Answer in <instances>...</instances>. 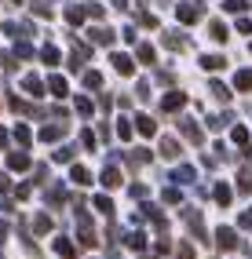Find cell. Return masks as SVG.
<instances>
[{
    "label": "cell",
    "instance_id": "7a4b0ae2",
    "mask_svg": "<svg viewBox=\"0 0 252 259\" xmlns=\"http://www.w3.org/2000/svg\"><path fill=\"white\" fill-rule=\"evenodd\" d=\"M197 15H201L197 4H183V8H179V19H183V22H197Z\"/></svg>",
    "mask_w": 252,
    "mask_h": 259
},
{
    "label": "cell",
    "instance_id": "f1b7e54d",
    "mask_svg": "<svg viewBox=\"0 0 252 259\" xmlns=\"http://www.w3.org/2000/svg\"><path fill=\"white\" fill-rule=\"evenodd\" d=\"M223 8H227V11H241V8H245V0H227Z\"/></svg>",
    "mask_w": 252,
    "mask_h": 259
},
{
    "label": "cell",
    "instance_id": "83f0119b",
    "mask_svg": "<svg viewBox=\"0 0 252 259\" xmlns=\"http://www.w3.org/2000/svg\"><path fill=\"white\" fill-rule=\"evenodd\" d=\"M248 139V128H234V143H245Z\"/></svg>",
    "mask_w": 252,
    "mask_h": 259
},
{
    "label": "cell",
    "instance_id": "484cf974",
    "mask_svg": "<svg viewBox=\"0 0 252 259\" xmlns=\"http://www.w3.org/2000/svg\"><path fill=\"white\" fill-rule=\"evenodd\" d=\"M37 230H40V234L52 230V219H48V215H37Z\"/></svg>",
    "mask_w": 252,
    "mask_h": 259
},
{
    "label": "cell",
    "instance_id": "5b68a950",
    "mask_svg": "<svg viewBox=\"0 0 252 259\" xmlns=\"http://www.w3.org/2000/svg\"><path fill=\"white\" fill-rule=\"evenodd\" d=\"M92 40L95 44H113V33L110 29H92Z\"/></svg>",
    "mask_w": 252,
    "mask_h": 259
},
{
    "label": "cell",
    "instance_id": "e0dca14e",
    "mask_svg": "<svg viewBox=\"0 0 252 259\" xmlns=\"http://www.w3.org/2000/svg\"><path fill=\"white\" fill-rule=\"evenodd\" d=\"M176 183H194V168H179L176 171Z\"/></svg>",
    "mask_w": 252,
    "mask_h": 259
},
{
    "label": "cell",
    "instance_id": "277c9868",
    "mask_svg": "<svg viewBox=\"0 0 252 259\" xmlns=\"http://www.w3.org/2000/svg\"><path fill=\"white\" fill-rule=\"evenodd\" d=\"M183 102H187V99H183V92H172V95H168V99L161 102V106H164V110H179Z\"/></svg>",
    "mask_w": 252,
    "mask_h": 259
},
{
    "label": "cell",
    "instance_id": "8992f818",
    "mask_svg": "<svg viewBox=\"0 0 252 259\" xmlns=\"http://www.w3.org/2000/svg\"><path fill=\"white\" fill-rule=\"evenodd\" d=\"M161 153H164V157H179V143L176 139H164L161 143Z\"/></svg>",
    "mask_w": 252,
    "mask_h": 259
},
{
    "label": "cell",
    "instance_id": "d6a6232c",
    "mask_svg": "<svg viewBox=\"0 0 252 259\" xmlns=\"http://www.w3.org/2000/svg\"><path fill=\"white\" fill-rule=\"evenodd\" d=\"M0 146H8V132L4 128H0Z\"/></svg>",
    "mask_w": 252,
    "mask_h": 259
},
{
    "label": "cell",
    "instance_id": "2e32d148",
    "mask_svg": "<svg viewBox=\"0 0 252 259\" xmlns=\"http://www.w3.org/2000/svg\"><path fill=\"white\" fill-rule=\"evenodd\" d=\"M40 59H44L48 66H55V62H59V51H55V48H44V51H40Z\"/></svg>",
    "mask_w": 252,
    "mask_h": 259
},
{
    "label": "cell",
    "instance_id": "d6986e66",
    "mask_svg": "<svg viewBox=\"0 0 252 259\" xmlns=\"http://www.w3.org/2000/svg\"><path fill=\"white\" fill-rule=\"evenodd\" d=\"M139 120V132L143 135H154V120H150V117H136Z\"/></svg>",
    "mask_w": 252,
    "mask_h": 259
},
{
    "label": "cell",
    "instance_id": "4316f807",
    "mask_svg": "<svg viewBox=\"0 0 252 259\" xmlns=\"http://www.w3.org/2000/svg\"><path fill=\"white\" fill-rule=\"evenodd\" d=\"M84 84H88V88H99V84H103V77H99V73H88V77H84Z\"/></svg>",
    "mask_w": 252,
    "mask_h": 259
},
{
    "label": "cell",
    "instance_id": "f546056e",
    "mask_svg": "<svg viewBox=\"0 0 252 259\" xmlns=\"http://www.w3.org/2000/svg\"><path fill=\"white\" fill-rule=\"evenodd\" d=\"M179 259H194V248H190V245H183V248H179Z\"/></svg>",
    "mask_w": 252,
    "mask_h": 259
},
{
    "label": "cell",
    "instance_id": "4dcf8cb0",
    "mask_svg": "<svg viewBox=\"0 0 252 259\" xmlns=\"http://www.w3.org/2000/svg\"><path fill=\"white\" fill-rule=\"evenodd\" d=\"M238 29H241V33H252V22H248V19H238Z\"/></svg>",
    "mask_w": 252,
    "mask_h": 259
},
{
    "label": "cell",
    "instance_id": "cb8c5ba5",
    "mask_svg": "<svg viewBox=\"0 0 252 259\" xmlns=\"http://www.w3.org/2000/svg\"><path fill=\"white\" fill-rule=\"evenodd\" d=\"M139 59H143V62H154V48L143 44V48H139Z\"/></svg>",
    "mask_w": 252,
    "mask_h": 259
},
{
    "label": "cell",
    "instance_id": "9a60e30c",
    "mask_svg": "<svg viewBox=\"0 0 252 259\" xmlns=\"http://www.w3.org/2000/svg\"><path fill=\"white\" fill-rule=\"evenodd\" d=\"M8 164H11V168H26V164H29V157H26V153H11Z\"/></svg>",
    "mask_w": 252,
    "mask_h": 259
},
{
    "label": "cell",
    "instance_id": "4fadbf2b",
    "mask_svg": "<svg viewBox=\"0 0 252 259\" xmlns=\"http://www.w3.org/2000/svg\"><path fill=\"white\" fill-rule=\"evenodd\" d=\"M201 66H205V70H220L223 59H220V55H205V59H201Z\"/></svg>",
    "mask_w": 252,
    "mask_h": 259
},
{
    "label": "cell",
    "instance_id": "30bf717a",
    "mask_svg": "<svg viewBox=\"0 0 252 259\" xmlns=\"http://www.w3.org/2000/svg\"><path fill=\"white\" fill-rule=\"evenodd\" d=\"M113 66H117V73H132V62H128V55H113Z\"/></svg>",
    "mask_w": 252,
    "mask_h": 259
},
{
    "label": "cell",
    "instance_id": "603a6c76",
    "mask_svg": "<svg viewBox=\"0 0 252 259\" xmlns=\"http://www.w3.org/2000/svg\"><path fill=\"white\" fill-rule=\"evenodd\" d=\"M216 201L227 204V201H230V190H227V186H216Z\"/></svg>",
    "mask_w": 252,
    "mask_h": 259
},
{
    "label": "cell",
    "instance_id": "836d02e7",
    "mask_svg": "<svg viewBox=\"0 0 252 259\" xmlns=\"http://www.w3.org/2000/svg\"><path fill=\"white\" fill-rule=\"evenodd\" d=\"M0 190H8V179H4V176H0Z\"/></svg>",
    "mask_w": 252,
    "mask_h": 259
},
{
    "label": "cell",
    "instance_id": "ba28073f",
    "mask_svg": "<svg viewBox=\"0 0 252 259\" xmlns=\"http://www.w3.org/2000/svg\"><path fill=\"white\" fill-rule=\"evenodd\" d=\"M95 208H99V212H103V215L110 219V215H113V201H110V197H95Z\"/></svg>",
    "mask_w": 252,
    "mask_h": 259
},
{
    "label": "cell",
    "instance_id": "7c38bea8",
    "mask_svg": "<svg viewBox=\"0 0 252 259\" xmlns=\"http://www.w3.org/2000/svg\"><path fill=\"white\" fill-rule=\"evenodd\" d=\"M238 88H241V92L252 88V70H241V73H238Z\"/></svg>",
    "mask_w": 252,
    "mask_h": 259
},
{
    "label": "cell",
    "instance_id": "52a82bcc",
    "mask_svg": "<svg viewBox=\"0 0 252 259\" xmlns=\"http://www.w3.org/2000/svg\"><path fill=\"white\" fill-rule=\"evenodd\" d=\"M103 183H106V186H121V171H117V168H106V171H103Z\"/></svg>",
    "mask_w": 252,
    "mask_h": 259
},
{
    "label": "cell",
    "instance_id": "d4e9b609",
    "mask_svg": "<svg viewBox=\"0 0 252 259\" xmlns=\"http://www.w3.org/2000/svg\"><path fill=\"white\" fill-rule=\"evenodd\" d=\"M15 139H19V143H22V146H26V143H29V132H26V128H22V124H19V128H15Z\"/></svg>",
    "mask_w": 252,
    "mask_h": 259
},
{
    "label": "cell",
    "instance_id": "7402d4cb",
    "mask_svg": "<svg viewBox=\"0 0 252 259\" xmlns=\"http://www.w3.org/2000/svg\"><path fill=\"white\" fill-rule=\"evenodd\" d=\"M59 135H62V128L55 124V128H44V132H40V139L48 143V139H59Z\"/></svg>",
    "mask_w": 252,
    "mask_h": 259
},
{
    "label": "cell",
    "instance_id": "3957f363",
    "mask_svg": "<svg viewBox=\"0 0 252 259\" xmlns=\"http://www.w3.org/2000/svg\"><path fill=\"white\" fill-rule=\"evenodd\" d=\"M55 252H59L62 259H77V248L70 245V241H55Z\"/></svg>",
    "mask_w": 252,
    "mask_h": 259
},
{
    "label": "cell",
    "instance_id": "ac0fdd59",
    "mask_svg": "<svg viewBox=\"0 0 252 259\" xmlns=\"http://www.w3.org/2000/svg\"><path fill=\"white\" fill-rule=\"evenodd\" d=\"M212 95H216V99H223V102L230 99V92L223 88V84H220V80H212Z\"/></svg>",
    "mask_w": 252,
    "mask_h": 259
},
{
    "label": "cell",
    "instance_id": "44dd1931",
    "mask_svg": "<svg viewBox=\"0 0 252 259\" xmlns=\"http://www.w3.org/2000/svg\"><path fill=\"white\" fill-rule=\"evenodd\" d=\"M212 37L216 40H227V26L223 22H212Z\"/></svg>",
    "mask_w": 252,
    "mask_h": 259
},
{
    "label": "cell",
    "instance_id": "1f68e13d",
    "mask_svg": "<svg viewBox=\"0 0 252 259\" xmlns=\"http://www.w3.org/2000/svg\"><path fill=\"white\" fill-rule=\"evenodd\" d=\"M241 227H252V212H245V215H241Z\"/></svg>",
    "mask_w": 252,
    "mask_h": 259
},
{
    "label": "cell",
    "instance_id": "ffe728a7",
    "mask_svg": "<svg viewBox=\"0 0 252 259\" xmlns=\"http://www.w3.org/2000/svg\"><path fill=\"white\" fill-rule=\"evenodd\" d=\"M52 95H66V80L62 77H52Z\"/></svg>",
    "mask_w": 252,
    "mask_h": 259
},
{
    "label": "cell",
    "instance_id": "8fae6325",
    "mask_svg": "<svg viewBox=\"0 0 252 259\" xmlns=\"http://www.w3.org/2000/svg\"><path fill=\"white\" fill-rule=\"evenodd\" d=\"M73 183H77V186H84V183H92V176H88V168H80V164H77V168H73Z\"/></svg>",
    "mask_w": 252,
    "mask_h": 259
},
{
    "label": "cell",
    "instance_id": "9c48e42d",
    "mask_svg": "<svg viewBox=\"0 0 252 259\" xmlns=\"http://www.w3.org/2000/svg\"><path fill=\"white\" fill-rule=\"evenodd\" d=\"M124 241H128V248H143V245H146V237H143L139 230H132V234H128Z\"/></svg>",
    "mask_w": 252,
    "mask_h": 259
},
{
    "label": "cell",
    "instance_id": "6da1fadb",
    "mask_svg": "<svg viewBox=\"0 0 252 259\" xmlns=\"http://www.w3.org/2000/svg\"><path fill=\"white\" fill-rule=\"evenodd\" d=\"M216 245H220L223 252L238 248V234H234V230H220V234H216Z\"/></svg>",
    "mask_w": 252,
    "mask_h": 259
},
{
    "label": "cell",
    "instance_id": "5bb4252c",
    "mask_svg": "<svg viewBox=\"0 0 252 259\" xmlns=\"http://www.w3.org/2000/svg\"><path fill=\"white\" fill-rule=\"evenodd\" d=\"M26 92H29V95H44V92H40V77H26Z\"/></svg>",
    "mask_w": 252,
    "mask_h": 259
}]
</instances>
